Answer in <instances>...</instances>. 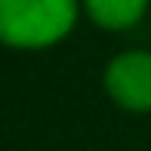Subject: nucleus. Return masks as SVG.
Wrapping results in <instances>:
<instances>
[{
	"mask_svg": "<svg viewBox=\"0 0 151 151\" xmlns=\"http://www.w3.org/2000/svg\"><path fill=\"white\" fill-rule=\"evenodd\" d=\"M80 6L102 31H127L145 19L151 0H80Z\"/></svg>",
	"mask_w": 151,
	"mask_h": 151,
	"instance_id": "nucleus-3",
	"label": "nucleus"
},
{
	"mask_svg": "<svg viewBox=\"0 0 151 151\" xmlns=\"http://www.w3.org/2000/svg\"><path fill=\"white\" fill-rule=\"evenodd\" d=\"M108 99L129 114H151V52L127 50L117 52L102 74Z\"/></svg>",
	"mask_w": 151,
	"mask_h": 151,
	"instance_id": "nucleus-2",
	"label": "nucleus"
},
{
	"mask_svg": "<svg viewBox=\"0 0 151 151\" xmlns=\"http://www.w3.org/2000/svg\"><path fill=\"white\" fill-rule=\"evenodd\" d=\"M80 0H0V43L9 50H50L74 31Z\"/></svg>",
	"mask_w": 151,
	"mask_h": 151,
	"instance_id": "nucleus-1",
	"label": "nucleus"
}]
</instances>
